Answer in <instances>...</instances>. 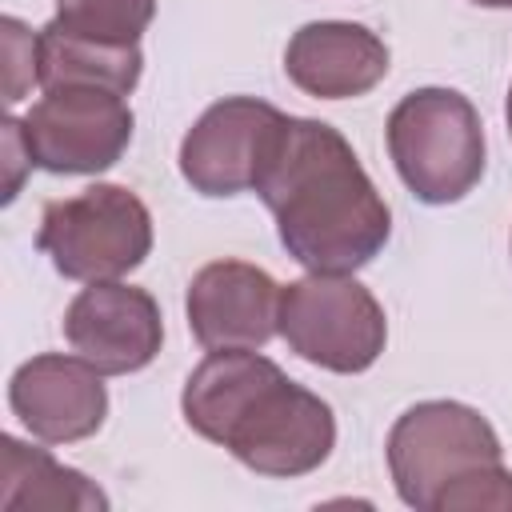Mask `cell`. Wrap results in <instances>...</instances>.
Masks as SVG:
<instances>
[{"mask_svg": "<svg viewBox=\"0 0 512 512\" xmlns=\"http://www.w3.org/2000/svg\"><path fill=\"white\" fill-rule=\"evenodd\" d=\"M256 196L276 216L280 244L308 272H356L392 232V212L352 144L324 120L288 116Z\"/></svg>", "mask_w": 512, "mask_h": 512, "instance_id": "cell-1", "label": "cell"}, {"mask_svg": "<svg viewBox=\"0 0 512 512\" xmlns=\"http://www.w3.org/2000/svg\"><path fill=\"white\" fill-rule=\"evenodd\" d=\"M184 420L260 476H304L336 448L332 408L256 348L208 352L180 396Z\"/></svg>", "mask_w": 512, "mask_h": 512, "instance_id": "cell-2", "label": "cell"}, {"mask_svg": "<svg viewBox=\"0 0 512 512\" xmlns=\"http://www.w3.org/2000/svg\"><path fill=\"white\" fill-rule=\"evenodd\" d=\"M388 156L424 204H456L484 176V124L456 88H416L388 116Z\"/></svg>", "mask_w": 512, "mask_h": 512, "instance_id": "cell-3", "label": "cell"}, {"mask_svg": "<svg viewBox=\"0 0 512 512\" xmlns=\"http://www.w3.org/2000/svg\"><path fill=\"white\" fill-rule=\"evenodd\" d=\"M492 464H504L500 436L476 408L460 400L412 404L388 432L392 484L416 512H440L456 484Z\"/></svg>", "mask_w": 512, "mask_h": 512, "instance_id": "cell-4", "label": "cell"}, {"mask_svg": "<svg viewBox=\"0 0 512 512\" xmlns=\"http://www.w3.org/2000/svg\"><path fill=\"white\" fill-rule=\"evenodd\" d=\"M36 244L68 280H120L152 252V216L136 192L92 184L44 204Z\"/></svg>", "mask_w": 512, "mask_h": 512, "instance_id": "cell-5", "label": "cell"}, {"mask_svg": "<svg viewBox=\"0 0 512 512\" xmlns=\"http://www.w3.org/2000/svg\"><path fill=\"white\" fill-rule=\"evenodd\" d=\"M276 328L300 360L340 376L372 368L388 340L380 300L348 272H308L280 288Z\"/></svg>", "mask_w": 512, "mask_h": 512, "instance_id": "cell-6", "label": "cell"}, {"mask_svg": "<svg viewBox=\"0 0 512 512\" xmlns=\"http://www.w3.org/2000/svg\"><path fill=\"white\" fill-rule=\"evenodd\" d=\"M132 108L108 88H44L24 116L32 164L56 176H92L112 168L132 144Z\"/></svg>", "mask_w": 512, "mask_h": 512, "instance_id": "cell-7", "label": "cell"}, {"mask_svg": "<svg viewBox=\"0 0 512 512\" xmlns=\"http://www.w3.org/2000/svg\"><path fill=\"white\" fill-rule=\"evenodd\" d=\"M288 116L256 96L216 100L180 140V176L200 196L256 192Z\"/></svg>", "mask_w": 512, "mask_h": 512, "instance_id": "cell-8", "label": "cell"}, {"mask_svg": "<svg viewBox=\"0 0 512 512\" xmlns=\"http://www.w3.org/2000/svg\"><path fill=\"white\" fill-rule=\"evenodd\" d=\"M64 340L104 376H128L156 360L164 324L144 288L120 280L88 284L64 312Z\"/></svg>", "mask_w": 512, "mask_h": 512, "instance_id": "cell-9", "label": "cell"}, {"mask_svg": "<svg viewBox=\"0 0 512 512\" xmlns=\"http://www.w3.org/2000/svg\"><path fill=\"white\" fill-rule=\"evenodd\" d=\"M188 328L208 348H264L280 328V284L244 260H212L188 284Z\"/></svg>", "mask_w": 512, "mask_h": 512, "instance_id": "cell-10", "label": "cell"}, {"mask_svg": "<svg viewBox=\"0 0 512 512\" xmlns=\"http://www.w3.org/2000/svg\"><path fill=\"white\" fill-rule=\"evenodd\" d=\"M100 376L104 372H96L84 356L44 352L12 372L8 404L36 440L72 444L100 432L108 416V392Z\"/></svg>", "mask_w": 512, "mask_h": 512, "instance_id": "cell-11", "label": "cell"}, {"mask_svg": "<svg viewBox=\"0 0 512 512\" xmlns=\"http://www.w3.org/2000/svg\"><path fill=\"white\" fill-rule=\"evenodd\" d=\"M288 80L316 100H352L388 76V44L348 20H316L292 32L284 48Z\"/></svg>", "mask_w": 512, "mask_h": 512, "instance_id": "cell-12", "label": "cell"}, {"mask_svg": "<svg viewBox=\"0 0 512 512\" xmlns=\"http://www.w3.org/2000/svg\"><path fill=\"white\" fill-rule=\"evenodd\" d=\"M0 508L4 512H80L108 508L104 492L76 468L56 464L44 448L0 436Z\"/></svg>", "mask_w": 512, "mask_h": 512, "instance_id": "cell-13", "label": "cell"}, {"mask_svg": "<svg viewBox=\"0 0 512 512\" xmlns=\"http://www.w3.org/2000/svg\"><path fill=\"white\" fill-rule=\"evenodd\" d=\"M140 44H96L60 32L52 20L40 28V84L44 88H108L128 96L140 80Z\"/></svg>", "mask_w": 512, "mask_h": 512, "instance_id": "cell-14", "label": "cell"}, {"mask_svg": "<svg viewBox=\"0 0 512 512\" xmlns=\"http://www.w3.org/2000/svg\"><path fill=\"white\" fill-rule=\"evenodd\" d=\"M156 16V0H56L52 24L96 44H140Z\"/></svg>", "mask_w": 512, "mask_h": 512, "instance_id": "cell-15", "label": "cell"}, {"mask_svg": "<svg viewBox=\"0 0 512 512\" xmlns=\"http://www.w3.org/2000/svg\"><path fill=\"white\" fill-rule=\"evenodd\" d=\"M0 44H4V100L16 104L32 84H40V32L4 16Z\"/></svg>", "mask_w": 512, "mask_h": 512, "instance_id": "cell-16", "label": "cell"}, {"mask_svg": "<svg viewBox=\"0 0 512 512\" xmlns=\"http://www.w3.org/2000/svg\"><path fill=\"white\" fill-rule=\"evenodd\" d=\"M476 508H512V472L504 464L480 468L464 484H456L440 512H476Z\"/></svg>", "mask_w": 512, "mask_h": 512, "instance_id": "cell-17", "label": "cell"}, {"mask_svg": "<svg viewBox=\"0 0 512 512\" xmlns=\"http://www.w3.org/2000/svg\"><path fill=\"white\" fill-rule=\"evenodd\" d=\"M4 152H8V184H4V200L16 196L20 188V164H32L28 140H24V120L4 116Z\"/></svg>", "mask_w": 512, "mask_h": 512, "instance_id": "cell-18", "label": "cell"}, {"mask_svg": "<svg viewBox=\"0 0 512 512\" xmlns=\"http://www.w3.org/2000/svg\"><path fill=\"white\" fill-rule=\"evenodd\" d=\"M472 4H480V8H512V0H472Z\"/></svg>", "mask_w": 512, "mask_h": 512, "instance_id": "cell-19", "label": "cell"}, {"mask_svg": "<svg viewBox=\"0 0 512 512\" xmlns=\"http://www.w3.org/2000/svg\"><path fill=\"white\" fill-rule=\"evenodd\" d=\"M508 132H512V88H508Z\"/></svg>", "mask_w": 512, "mask_h": 512, "instance_id": "cell-20", "label": "cell"}]
</instances>
